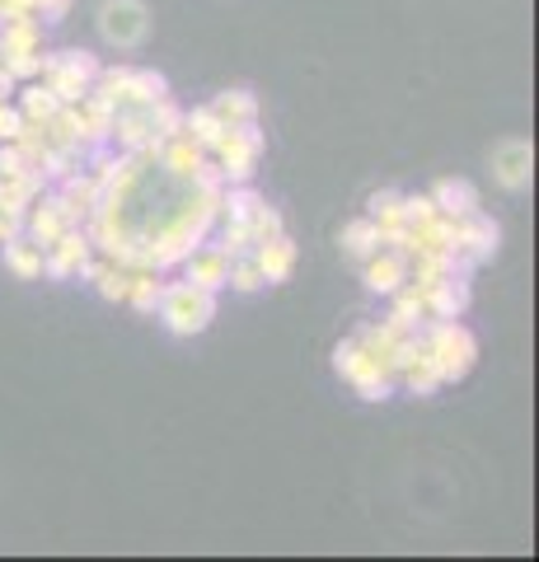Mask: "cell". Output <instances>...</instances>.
Returning <instances> with one entry per match:
<instances>
[{
    "label": "cell",
    "instance_id": "1",
    "mask_svg": "<svg viewBox=\"0 0 539 562\" xmlns=\"http://www.w3.org/2000/svg\"><path fill=\"white\" fill-rule=\"evenodd\" d=\"M155 314H160L169 338H198V333H206L216 319V291H202L193 281H173V286L160 291Z\"/></svg>",
    "mask_w": 539,
    "mask_h": 562
},
{
    "label": "cell",
    "instance_id": "2",
    "mask_svg": "<svg viewBox=\"0 0 539 562\" xmlns=\"http://www.w3.org/2000/svg\"><path fill=\"white\" fill-rule=\"evenodd\" d=\"M423 342L431 351V361H437V375L441 384L446 380H464L469 371H474V361H479V338L469 333L460 319H423Z\"/></svg>",
    "mask_w": 539,
    "mask_h": 562
},
{
    "label": "cell",
    "instance_id": "3",
    "mask_svg": "<svg viewBox=\"0 0 539 562\" xmlns=\"http://www.w3.org/2000/svg\"><path fill=\"white\" fill-rule=\"evenodd\" d=\"M99 70H103L99 57H94V52H85V47H71V52H43L38 80H43L61 103H80L85 94H90V85L99 80Z\"/></svg>",
    "mask_w": 539,
    "mask_h": 562
},
{
    "label": "cell",
    "instance_id": "4",
    "mask_svg": "<svg viewBox=\"0 0 539 562\" xmlns=\"http://www.w3.org/2000/svg\"><path fill=\"white\" fill-rule=\"evenodd\" d=\"M334 371L352 384L357 398H367V403H385L394 394V375L380 366L367 347H361L357 338H343L334 347Z\"/></svg>",
    "mask_w": 539,
    "mask_h": 562
},
{
    "label": "cell",
    "instance_id": "5",
    "mask_svg": "<svg viewBox=\"0 0 539 562\" xmlns=\"http://www.w3.org/2000/svg\"><path fill=\"white\" fill-rule=\"evenodd\" d=\"M258 155H263V132H258V122H245V127H225L221 146H216L221 179L225 183H254Z\"/></svg>",
    "mask_w": 539,
    "mask_h": 562
},
{
    "label": "cell",
    "instance_id": "6",
    "mask_svg": "<svg viewBox=\"0 0 539 562\" xmlns=\"http://www.w3.org/2000/svg\"><path fill=\"white\" fill-rule=\"evenodd\" d=\"M150 33L146 0H103L99 5V38L109 47H136Z\"/></svg>",
    "mask_w": 539,
    "mask_h": 562
},
{
    "label": "cell",
    "instance_id": "7",
    "mask_svg": "<svg viewBox=\"0 0 539 562\" xmlns=\"http://www.w3.org/2000/svg\"><path fill=\"white\" fill-rule=\"evenodd\" d=\"M502 244V231L493 216H483V211H469V216L456 221V258H460V272L479 268V262H489Z\"/></svg>",
    "mask_w": 539,
    "mask_h": 562
},
{
    "label": "cell",
    "instance_id": "8",
    "mask_svg": "<svg viewBox=\"0 0 539 562\" xmlns=\"http://www.w3.org/2000/svg\"><path fill=\"white\" fill-rule=\"evenodd\" d=\"M489 165H493V179L507 192H526L530 179H535V146L526 136H507V140H497L493 146Z\"/></svg>",
    "mask_w": 539,
    "mask_h": 562
},
{
    "label": "cell",
    "instance_id": "9",
    "mask_svg": "<svg viewBox=\"0 0 539 562\" xmlns=\"http://www.w3.org/2000/svg\"><path fill=\"white\" fill-rule=\"evenodd\" d=\"M90 254H94V244L85 231H61L57 239L47 244V254H43V272L52 281H71V277H85V268H90Z\"/></svg>",
    "mask_w": 539,
    "mask_h": 562
},
{
    "label": "cell",
    "instance_id": "10",
    "mask_svg": "<svg viewBox=\"0 0 539 562\" xmlns=\"http://www.w3.org/2000/svg\"><path fill=\"white\" fill-rule=\"evenodd\" d=\"M183 281H193L202 291H225V272H231V254L221 249V244H193V249L183 254Z\"/></svg>",
    "mask_w": 539,
    "mask_h": 562
},
{
    "label": "cell",
    "instance_id": "11",
    "mask_svg": "<svg viewBox=\"0 0 539 562\" xmlns=\"http://www.w3.org/2000/svg\"><path fill=\"white\" fill-rule=\"evenodd\" d=\"M367 221H375V231H380V244L385 249H398V239H404V192H394V188H375L371 198H367Z\"/></svg>",
    "mask_w": 539,
    "mask_h": 562
},
{
    "label": "cell",
    "instance_id": "12",
    "mask_svg": "<svg viewBox=\"0 0 539 562\" xmlns=\"http://www.w3.org/2000/svg\"><path fill=\"white\" fill-rule=\"evenodd\" d=\"M61 231H71V225H66V211H61V198L57 192H38L24 211V235L38 244V249H47Z\"/></svg>",
    "mask_w": 539,
    "mask_h": 562
},
{
    "label": "cell",
    "instance_id": "13",
    "mask_svg": "<svg viewBox=\"0 0 539 562\" xmlns=\"http://www.w3.org/2000/svg\"><path fill=\"white\" fill-rule=\"evenodd\" d=\"M474 301V291H469V277L464 272H446L427 286V314L431 319H460Z\"/></svg>",
    "mask_w": 539,
    "mask_h": 562
},
{
    "label": "cell",
    "instance_id": "14",
    "mask_svg": "<svg viewBox=\"0 0 539 562\" xmlns=\"http://www.w3.org/2000/svg\"><path fill=\"white\" fill-rule=\"evenodd\" d=\"M361 281H367L371 295H394L408 281V258L398 249H375L367 258V268H361Z\"/></svg>",
    "mask_w": 539,
    "mask_h": 562
},
{
    "label": "cell",
    "instance_id": "15",
    "mask_svg": "<svg viewBox=\"0 0 539 562\" xmlns=\"http://www.w3.org/2000/svg\"><path fill=\"white\" fill-rule=\"evenodd\" d=\"M206 160V150L198 146V140H188L183 132L179 136H169L165 146H160V169L169 173V179H179V183H188L193 179V169Z\"/></svg>",
    "mask_w": 539,
    "mask_h": 562
},
{
    "label": "cell",
    "instance_id": "16",
    "mask_svg": "<svg viewBox=\"0 0 539 562\" xmlns=\"http://www.w3.org/2000/svg\"><path fill=\"white\" fill-rule=\"evenodd\" d=\"M431 202H437L441 216H469V211H479V188L469 179H437L431 183Z\"/></svg>",
    "mask_w": 539,
    "mask_h": 562
},
{
    "label": "cell",
    "instance_id": "17",
    "mask_svg": "<svg viewBox=\"0 0 539 562\" xmlns=\"http://www.w3.org/2000/svg\"><path fill=\"white\" fill-rule=\"evenodd\" d=\"M206 109L221 117V127H245V122H258L254 90H221L212 103H206Z\"/></svg>",
    "mask_w": 539,
    "mask_h": 562
},
{
    "label": "cell",
    "instance_id": "18",
    "mask_svg": "<svg viewBox=\"0 0 539 562\" xmlns=\"http://www.w3.org/2000/svg\"><path fill=\"white\" fill-rule=\"evenodd\" d=\"M254 258H258V268H263L268 286H277V281H287L291 268H295V244H291L287 235H277V239H268V244H258Z\"/></svg>",
    "mask_w": 539,
    "mask_h": 562
},
{
    "label": "cell",
    "instance_id": "19",
    "mask_svg": "<svg viewBox=\"0 0 539 562\" xmlns=\"http://www.w3.org/2000/svg\"><path fill=\"white\" fill-rule=\"evenodd\" d=\"M5 52H43V24L33 14H20V20H0V57Z\"/></svg>",
    "mask_w": 539,
    "mask_h": 562
},
{
    "label": "cell",
    "instance_id": "20",
    "mask_svg": "<svg viewBox=\"0 0 539 562\" xmlns=\"http://www.w3.org/2000/svg\"><path fill=\"white\" fill-rule=\"evenodd\" d=\"M0 249H5V268L20 281H38L43 277V249L29 235H14V239L0 244Z\"/></svg>",
    "mask_w": 539,
    "mask_h": 562
},
{
    "label": "cell",
    "instance_id": "21",
    "mask_svg": "<svg viewBox=\"0 0 539 562\" xmlns=\"http://www.w3.org/2000/svg\"><path fill=\"white\" fill-rule=\"evenodd\" d=\"M160 291L165 281L155 268H127V305L136 314H155V305H160Z\"/></svg>",
    "mask_w": 539,
    "mask_h": 562
},
{
    "label": "cell",
    "instance_id": "22",
    "mask_svg": "<svg viewBox=\"0 0 539 562\" xmlns=\"http://www.w3.org/2000/svg\"><path fill=\"white\" fill-rule=\"evenodd\" d=\"M338 244H343V254L347 258H357V262H367L375 249H385V244H380V231H375V221H347L343 225V235H338Z\"/></svg>",
    "mask_w": 539,
    "mask_h": 562
},
{
    "label": "cell",
    "instance_id": "23",
    "mask_svg": "<svg viewBox=\"0 0 539 562\" xmlns=\"http://www.w3.org/2000/svg\"><path fill=\"white\" fill-rule=\"evenodd\" d=\"M85 277L94 281V291H99V301H109V305H123L127 301V268H117V262H90L85 268Z\"/></svg>",
    "mask_w": 539,
    "mask_h": 562
},
{
    "label": "cell",
    "instance_id": "24",
    "mask_svg": "<svg viewBox=\"0 0 539 562\" xmlns=\"http://www.w3.org/2000/svg\"><path fill=\"white\" fill-rule=\"evenodd\" d=\"M183 136L198 140L202 150H216L221 136H225V127H221V117H216L212 109H193V113H183Z\"/></svg>",
    "mask_w": 539,
    "mask_h": 562
},
{
    "label": "cell",
    "instance_id": "25",
    "mask_svg": "<svg viewBox=\"0 0 539 562\" xmlns=\"http://www.w3.org/2000/svg\"><path fill=\"white\" fill-rule=\"evenodd\" d=\"M225 286L239 291V295H254V291H263V286H268V277H263V268H258V258H254V254H239V258H231Z\"/></svg>",
    "mask_w": 539,
    "mask_h": 562
},
{
    "label": "cell",
    "instance_id": "26",
    "mask_svg": "<svg viewBox=\"0 0 539 562\" xmlns=\"http://www.w3.org/2000/svg\"><path fill=\"white\" fill-rule=\"evenodd\" d=\"M14 109H20V113H24V122H47L52 113H57V109H61V99H57V94H52V90H47V85L38 80V85H24V90H20V103H14Z\"/></svg>",
    "mask_w": 539,
    "mask_h": 562
},
{
    "label": "cell",
    "instance_id": "27",
    "mask_svg": "<svg viewBox=\"0 0 539 562\" xmlns=\"http://www.w3.org/2000/svg\"><path fill=\"white\" fill-rule=\"evenodd\" d=\"M150 127H155V136H165V140L179 136V132H183V109L165 94L160 103H150Z\"/></svg>",
    "mask_w": 539,
    "mask_h": 562
},
{
    "label": "cell",
    "instance_id": "28",
    "mask_svg": "<svg viewBox=\"0 0 539 562\" xmlns=\"http://www.w3.org/2000/svg\"><path fill=\"white\" fill-rule=\"evenodd\" d=\"M249 235H254V249H258V244H268V239H277V235H287V231H282V211L268 206V198H263V206H258L254 216H249Z\"/></svg>",
    "mask_w": 539,
    "mask_h": 562
},
{
    "label": "cell",
    "instance_id": "29",
    "mask_svg": "<svg viewBox=\"0 0 539 562\" xmlns=\"http://www.w3.org/2000/svg\"><path fill=\"white\" fill-rule=\"evenodd\" d=\"M0 66H5L14 80H38L43 52H5V57H0Z\"/></svg>",
    "mask_w": 539,
    "mask_h": 562
},
{
    "label": "cell",
    "instance_id": "30",
    "mask_svg": "<svg viewBox=\"0 0 539 562\" xmlns=\"http://www.w3.org/2000/svg\"><path fill=\"white\" fill-rule=\"evenodd\" d=\"M221 249L239 258V254H254V235H249V225L245 221H225L221 225Z\"/></svg>",
    "mask_w": 539,
    "mask_h": 562
},
{
    "label": "cell",
    "instance_id": "31",
    "mask_svg": "<svg viewBox=\"0 0 539 562\" xmlns=\"http://www.w3.org/2000/svg\"><path fill=\"white\" fill-rule=\"evenodd\" d=\"M431 216H441L437 202H431V192H417V198H408L404 192V225L413 231V225H427Z\"/></svg>",
    "mask_w": 539,
    "mask_h": 562
},
{
    "label": "cell",
    "instance_id": "32",
    "mask_svg": "<svg viewBox=\"0 0 539 562\" xmlns=\"http://www.w3.org/2000/svg\"><path fill=\"white\" fill-rule=\"evenodd\" d=\"M29 165H24V155H20V146L14 140H0V179H20Z\"/></svg>",
    "mask_w": 539,
    "mask_h": 562
},
{
    "label": "cell",
    "instance_id": "33",
    "mask_svg": "<svg viewBox=\"0 0 539 562\" xmlns=\"http://www.w3.org/2000/svg\"><path fill=\"white\" fill-rule=\"evenodd\" d=\"M20 127H24V113L5 99V103H0V140H14V136H20Z\"/></svg>",
    "mask_w": 539,
    "mask_h": 562
},
{
    "label": "cell",
    "instance_id": "34",
    "mask_svg": "<svg viewBox=\"0 0 539 562\" xmlns=\"http://www.w3.org/2000/svg\"><path fill=\"white\" fill-rule=\"evenodd\" d=\"M66 10H71V0H38L43 24H61V20H66Z\"/></svg>",
    "mask_w": 539,
    "mask_h": 562
},
{
    "label": "cell",
    "instance_id": "35",
    "mask_svg": "<svg viewBox=\"0 0 539 562\" xmlns=\"http://www.w3.org/2000/svg\"><path fill=\"white\" fill-rule=\"evenodd\" d=\"M20 14H33V0H0V20H20Z\"/></svg>",
    "mask_w": 539,
    "mask_h": 562
},
{
    "label": "cell",
    "instance_id": "36",
    "mask_svg": "<svg viewBox=\"0 0 539 562\" xmlns=\"http://www.w3.org/2000/svg\"><path fill=\"white\" fill-rule=\"evenodd\" d=\"M14 85H20V80H14V76H10V70H5V66H0V103H5V99L14 94Z\"/></svg>",
    "mask_w": 539,
    "mask_h": 562
},
{
    "label": "cell",
    "instance_id": "37",
    "mask_svg": "<svg viewBox=\"0 0 539 562\" xmlns=\"http://www.w3.org/2000/svg\"><path fill=\"white\" fill-rule=\"evenodd\" d=\"M33 14H38V0H33Z\"/></svg>",
    "mask_w": 539,
    "mask_h": 562
},
{
    "label": "cell",
    "instance_id": "38",
    "mask_svg": "<svg viewBox=\"0 0 539 562\" xmlns=\"http://www.w3.org/2000/svg\"><path fill=\"white\" fill-rule=\"evenodd\" d=\"M0 192H5V179H0Z\"/></svg>",
    "mask_w": 539,
    "mask_h": 562
}]
</instances>
